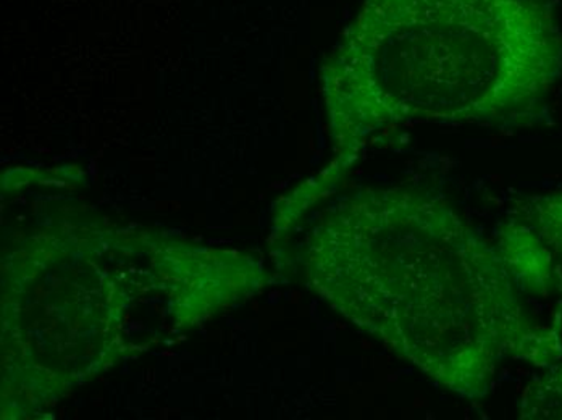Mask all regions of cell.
Masks as SVG:
<instances>
[{"label":"cell","mask_w":562,"mask_h":420,"mask_svg":"<svg viewBox=\"0 0 562 420\" xmlns=\"http://www.w3.org/2000/svg\"><path fill=\"white\" fill-rule=\"evenodd\" d=\"M312 288L435 384L482 401L499 365L562 360V314L543 323L513 222L486 240L417 188H367L318 217L306 241Z\"/></svg>","instance_id":"obj_1"},{"label":"cell","mask_w":562,"mask_h":420,"mask_svg":"<svg viewBox=\"0 0 562 420\" xmlns=\"http://www.w3.org/2000/svg\"><path fill=\"white\" fill-rule=\"evenodd\" d=\"M562 78L551 0H367L328 73L346 159L417 125L543 122Z\"/></svg>","instance_id":"obj_2"},{"label":"cell","mask_w":562,"mask_h":420,"mask_svg":"<svg viewBox=\"0 0 562 420\" xmlns=\"http://www.w3.org/2000/svg\"><path fill=\"white\" fill-rule=\"evenodd\" d=\"M514 215L538 235L557 259H562V190L516 201Z\"/></svg>","instance_id":"obj_3"},{"label":"cell","mask_w":562,"mask_h":420,"mask_svg":"<svg viewBox=\"0 0 562 420\" xmlns=\"http://www.w3.org/2000/svg\"><path fill=\"white\" fill-rule=\"evenodd\" d=\"M519 398V419L562 420V360L543 368Z\"/></svg>","instance_id":"obj_4"}]
</instances>
